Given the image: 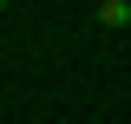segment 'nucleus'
<instances>
[{
	"label": "nucleus",
	"mask_w": 131,
	"mask_h": 124,
	"mask_svg": "<svg viewBox=\"0 0 131 124\" xmlns=\"http://www.w3.org/2000/svg\"><path fill=\"white\" fill-rule=\"evenodd\" d=\"M98 26H131V0H98Z\"/></svg>",
	"instance_id": "obj_1"
},
{
	"label": "nucleus",
	"mask_w": 131,
	"mask_h": 124,
	"mask_svg": "<svg viewBox=\"0 0 131 124\" xmlns=\"http://www.w3.org/2000/svg\"><path fill=\"white\" fill-rule=\"evenodd\" d=\"M0 7H13V0H0Z\"/></svg>",
	"instance_id": "obj_2"
}]
</instances>
